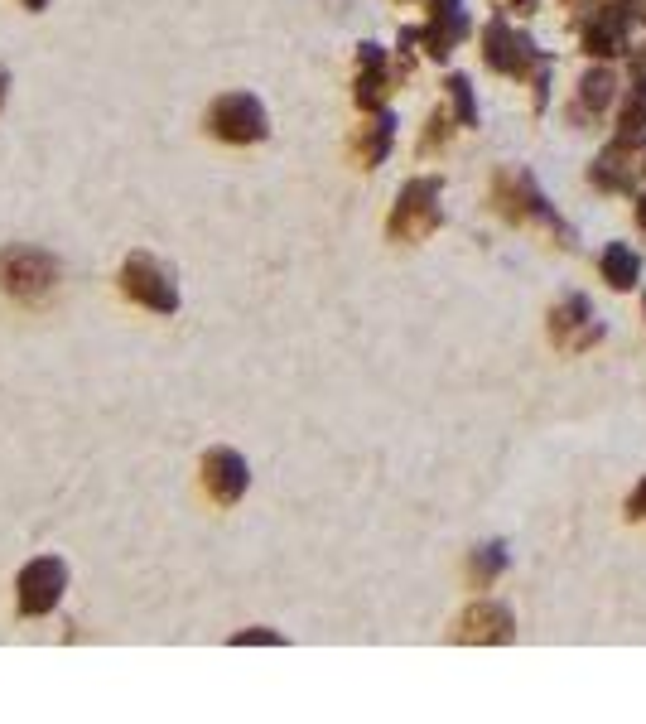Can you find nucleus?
<instances>
[{
    "label": "nucleus",
    "instance_id": "obj_1",
    "mask_svg": "<svg viewBox=\"0 0 646 724\" xmlns=\"http://www.w3.org/2000/svg\"><path fill=\"white\" fill-rule=\"evenodd\" d=\"M58 261L39 247H5L0 251V295L20 300V305H39L58 290Z\"/></svg>",
    "mask_w": 646,
    "mask_h": 724
},
{
    "label": "nucleus",
    "instance_id": "obj_2",
    "mask_svg": "<svg viewBox=\"0 0 646 724\" xmlns=\"http://www.w3.org/2000/svg\"><path fill=\"white\" fill-rule=\"evenodd\" d=\"M116 285H121L126 300L155 309V314H174L179 309V280H174V271L164 261H155V256H145V251H135V256L121 261Z\"/></svg>",
    "mask_w": 646,
    "mask_h": 724
},
{
    "label": "nucleus",
    "instance_id": "obj_3",
    "mask_svg": "<svg viewBox=\"0 0 646 724\" xmlns=\"http://www.w3.org/2000/svg\"><path fill=\"white\" fill-rule=\"evenodd\" d=\"M208 131L227 145H256L270 136L266 107L251 97V92H222L213 107H208Z\"/></svg>",
    "mask_w": 646,
    "mask_h": 724
},
{
    "label": "nucleus",
    "instance_id": "obj_4",
    "mask_svg": "<svg viewBox=\"0 0 646 724\" xmlns=\"http://www.w3.org/2000/svg\"><path fill=\"white\" fill-rule=\"evenodd\" d=\"M63 589H68V565L58 556H39L29 560L25 570L15 575V609L25 618H44L63 604Z\"/></svg>",
    "mask_w": 646,
    "mask_h": 724
},
{
    "label": "nucleus",
    "instance_id": "obj_5",
    "mask_svg": "<svg viewBox=\"0 0 646 724\" xmlns=\"http://www.w3.org/2000/svg\"><path fill=\"white\" fill-rule=\"evenodd\" d=\"M246 483H251V474H246V459L237 449H208L203 454V488H208L213 502H222V507L242 502Z\"/></svg>",
    "mask_w": 646,
    "mask_h": 724
},
{
    "label": "nucleus",
    "instance_id": "obj_6",
    "mask_svg": "<svg viewBox=\"0 0 646 724\" xmlns=\"http://www.w3.org/2000/svg\"><path fill=\"white\" fill-rule=\"evenodd\" d=\"M434 223V184H410L401 194V208H396V218H391V232L396 237H420L425 227Z\"/></svg>",
    "mask_w": 646,
    "mask_h": 724
},
{
    "label": "nucleus",
    "instance_id": "obj_7",
    "mask_svg": "<svg viewBox=\"0 0 646 724\" xmlns=\"http://www.w3.org/2000/svg\"><path fill=\"white\" fill-rule=\"evenodd\" d=\"M381 49L377 44H362V73H357V102H381Z\"/></svg>",
    "mask_w": 646,
    "mask_h": 724
},
{
    "label": "nucleus",
    "instance_id": "obj_8",
    "mask_svg": "<svg viewBox=\"0 0 646 724\" xmlns=\"http://www.w3.org/2000/svg\"><path fill=\"white\" fill-rule=\"evenodd\" d=\"M386 145H391V116H377V121H367V126H362V136H357V150H362V160H367V165H377L381 155H386Z\"/></svg>",
    "mask_w": 646,
    "mask_h": 724
},
{
    "label": "nucleus",
    "instance_id": "obj_9",
    "mask_svg": "<svg viewBox=\"0 0 646 724\" xmlns=\"http://www.w3.org/2000/svg\"><path fill=\"white\" fill-rule=\"evenodd\" d=\"M232 642L242 647V642H280V638H275V633H237V638H232Z\"/></svg>",
    "mask_w": 646,
    "mask_h": 724
},
{
    "label": "nucleus",
    "instance_id": "obj_10",
    "mask_svg": "<svg viewBox=\"0 0 646 724\" xmlns=\"http://www.w3.org/2000/svg\"><path fill=\"white\" fill-rule=\"evenodd\" d=\"M5 87H10V73L0 68V107H5Z\"/></svg>",
    "mask_w": 646,
    "mask_h": 724
},
{
    "label": "nucleus",
    "instance_id": "obj_11",
    "mask_svg": "<svg viewBox=\"0 0 646 724\" xmlns=\"http://www.w3.org/2000/svg\"><path fill=\"white\" fill-rule=\"evenodd\" d=\"M44 5H49V0H25V10H44Z\"/></svg>",
    "mask_w": 646,
    "mask_h": 724
}]
</instances>
